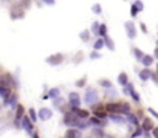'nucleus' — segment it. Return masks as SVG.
Instances as JSON below:
<instances>
[{
  "mask_svg": "<svg viewBox=\"0 0 158 138\" xmlns=\"http://www.w3.org/2000/svg\"><path fill=\"white\" fill-rule=\"evenodd\" d=\"M143 127H144L146 130H150V129H153V123H152L149 118H146L144 123H143Z\"/></svg>",
  "mask_w": 158,
  "mask_h": 138,
  "instance_id": "obj_1",
  "label": "nucleus"
},
{
  "mask_svg": "<svg viewBox=\"0 0 158 138\" xmlns=\"http://www.w3.org/2000/svg\"><path fill=\"white\" fill-rule=\"evenodd\" d=\"M95 113H96V116H99V118H104V116H106V110H104L102 107L95 109Z\"/></svg>",
  "mask_w": 158,
  "mask_h": 138,
  "instance_id": "obj_2",
  "label": "nucleus"
},
{
  "mask_svg": "<svg viewBox=\"0 0 158 138\" xmlns=\"http://www.w3.org/2000/svg\"><path fill=\"white\" fill-rule=\"evenodd\" d=\"M76 112H77V115L81 116V118H87L89 116V112L87 110H76Z\"/></svg>",
  "mask_w": 158,
  "mask_h": 138,
  "instance_id": "obj_3",
  "label": "nucleus"
},
{
  "mask_svg": "<svg viewBox=\"0 0 158 138\" xmlns=\"http://www.w3.org/2000/svg\"><path fill=\"white\" fill-rule=\"evenodd\" d=\"M65 138H74V130H68L67 135H65Z\"/></svg>",
  "mask_w": 158,
  "mask_h": 138,
  "instance_id": "obj_4",
  "label": "nucleus"
}]
</instances>
